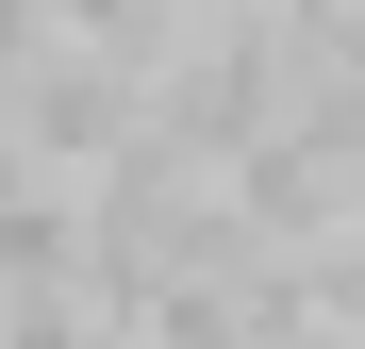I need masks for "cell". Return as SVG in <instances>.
<instances>
[{
    "instance_id": "3",
    "label": "cell",
    "mask_w": 365,
    "mask_h": 349,
    "mask_svg": "<svg viewBox=\"0 0 365 349\" xmlns=\"http://www.w3.org/2000/svg\"><path fill=\"white\" fill-rule=\"evenodd\" d=\"M50 34H67V50H100V67H133V84H150L182 17H166V0H50Z\"/></svg>"
},
{
    "instance_id": "4",
    "label": "cell",
    "mask_w": 365,
    "mask_h": 349,
    "mask_svg": "<svg viewBox=\"0 0 365 349\" xmlns=\"http://www.w3.org/2000/svg\"><path fill=\"white\" fill-rule=\"evenodd\" d=\"M34 34H50V0H0V84L34 67Z\"/></svg>"
},
{
    "instance_id": "1",
    "label": "cell",
    "mask_w": 365,
    "mask_h": 349,
    "mask_svg": "<svg viewBox=\"0 0 365 349\" xmlns=\"http://www.w3.org/2000/svg\"><path fill=\"white\" fill-rule=\"evenodd\" d=\"M0 133H17L34 166H67V183H83V166H100L116 133H133V67H100V50H67V34H34V67L0 84Z\"/></svg>"
},
{
    "instance_id": "2",
    "label": "cell",
    "mask_w": 365,
    "mask_h": 349,
    "mask_svg": "<svg viewBox=\"0 0 365 349\" xmlns=\"http://www.w3.org/2000/svg\"><path fill=\"white\" fill-rule=\"evenodd\" d=\"M83 266V183L67 166H17L0 183V283H67Z\"/></svg>"
}]
</instances>
